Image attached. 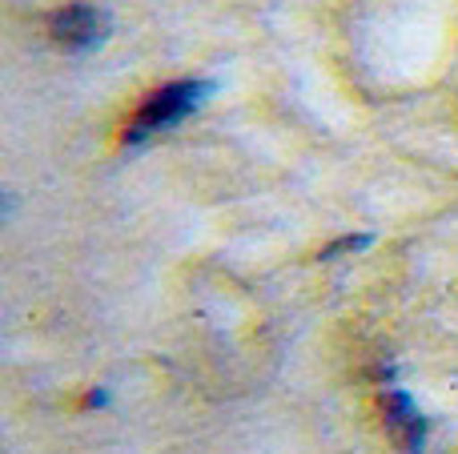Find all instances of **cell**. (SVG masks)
<instances>
[{
    "label": "cell",
    "mask_w": 458,
    "mask_h": 454,
    "mask_svg": "<svg viewBox=\"0 0 458 454\" xmlns=\"http://www.w3.org/2000/svg\"><path fill=\"white\" fill-rule=\"evenodd\" d=\"M370 241H374L370 233H362V238H338V241H334V246H326L318 257H322V262H334V257H338V254H358V249H366V246H370Z\"/></svg>",
    "instance_id": "cell-4"
},
{
    "label": "cell",
    "mask_w": 458,
    "mask_h": 454,
    "mask_svg": "<svg viewBox=\"0 0 458 454\" xmlns=\"http://www.w3.org/2000/svg\"><path fill=\"white\" fill-rule=\"evenodd\" d=\"M382 415H386V431L398 442L403 454H422L430 442V418L419 410V402L403 391V386H386L382 391Z\"/></svg>",
    "instance_id": "cell-3"
},
{
    "label": "cell",
    "mask_w": 458,
    "mask_h": 454,
    "mask_svg": "<svg viewBox=\"0 0 458 454\" xmlns=\"http://www.w3.org/2000/svg\"><path fill=\"white\" fill-rule=\"evenodd\" d=\"M214 80H201V77H185V80H169V85L153 88L149 97L141 101V109L133 113V121L125 125L121 141L125 145H141L157 133H169L177 129L182 121H190L201 105L214 97Z\"/></svg>",
    "instance_id": "cell-1"
},
{
    "label": "cell",
    "mask_w": 458,
    "mask_h": 454,
    "mask_svg": "<svg viewBox=\"0 0 458 454\" xmlns=\"http://www.w3.org/2000/svg\"><path fill=\"white\" fill-rule=\"evenodd\" d=\"M109 29H113L109 13H101V8H93V4H69L48 16V37H53V45L72 56H85V53H93V48H101L105 40H109Z\"/></svg>",
    "instance_id": "cell-2"
}]
</instances>
